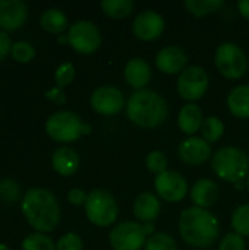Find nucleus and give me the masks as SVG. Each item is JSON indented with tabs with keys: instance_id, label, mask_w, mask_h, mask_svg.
I'll use <instances>...</instances> for the list:
<instances>
[{
	"instance_id": "obj_41",
	"label": "nucleus",
	"mask_w": 249,
	"mask_h": 250,
	"mask_svg": "<svg viewBox=\"0 0 249 250\" xmlns=\"http://www.w3.org/2000/svg\"><path fill=\"white\" fill-rule=\"evenodd\" d=\"M59 41H60V42H66V41H68V35H66V37H59Z\"/></svg>"
},
{
	"instance_id": "obj_26",
	"label": "nucleus",
	"mask_w": 249,
	"mask_h": 250,
	"mask_svg": "<svg viewBox=\"0 0 249 250\" xmlns=\"http://www.w3.org/2000/svg\"><path fill=\"white\" fill-rule=\"evenodd\" d=\"M223 133H225V123L217 116H210L204 119L201 125L203 139H205L207 142H216L222 138Z\"/></svg>"
},
{
	"instance_id": "obj_33",
	"label": "nucleus",
	"mask_w": 249,
	"mask_h": 250,
	"mask_svg": "<svg viewBox=\"0 0 249 250\" xmlns=\"http://www.w3.org/2000/svg\"><path fill=\"white\" fill-rule=\"evenodd\" d=\"M84 249V243L82 239L75 234V233H66L65 236H62L56 245V250H82Z\"/></svg>"
},
{
	"instance_id": "obj_12",
	"label": "nucleus",
	"mask_w": 249,
	"mask_h": 250,
	"mask_svg": "<svg viewBox=\"0 0 249 250\" xmlns=\"http://www.w3.org/2000/svg\"><path fill=\"white\" fill-rule=\"evenodd\" d=\"M91 105L97 113L104 114V116H114L123 107H126L122 91L110 85L100 86L92 92Z\"/></svg>"
},
{
	"instance_id": "obj_43",
	"label": "nucleus",
	"mask_w": 249,
	"mask_h": 250,
	"mask_svg": "<svg viewBox=\"0 0 249 250\" xmlns=\"http://www.w3.org/2000/svg\"><path fill=\"white\" fill-rule=\"evenodd\" d=\"M236 186H238V189H242L244 185H242V182H239V183H236Z\"/></svg>"
},
{
	"instance_id": "obj_17",
	"label": "nucleus",
	"mask_w": 249,
	"mask_h": 250,
	"mask_svg": "<svg viewBox=\"0 0 249 250\" xmlns=\"http://www.w3.org/2000/svg\"><path fill=\"white\" fill-rule=\"evenodd\" d=\"M125 79L136 91L145 89V86L148 85V82L151 79L150 64L141 57L131 59L125 66Z\"/></svg>"
},
{
	"instance_id": "obj_22",
	"label": "nucleus",
	"mask_w": 249,
	"mask_h": 250,
	"mask_svg": "<svg viewBox=\"0 0 249 250\" xmlns=\"http://www.w3.org/2000/svg\"><path fill=\"white\" fill-rule=\"evenodd\" d=\"M227 105L233 116L249 119V85L233 88L227 97Z\"/></svg>"
},
{
	"instance_id": "obj_38",
	"label": "nucleus",
	"mask_w": 249,
	"mask_h": 250,
	"mask_svg": "<svg viewBox=\"0 0 249 250\" xmlns=\"http://www.w3.org/2000/svg\"><path fill=\"white\" fill-rule=\"evenodd\" d=\"M12 50V42L10 38L6 32L0 31V60Z\"/></svg>"
},
{
	"instance_id": "obj_3",
	"label": "nucleus",
	"mask_w": 249,
	"mask_h": 250,
	"mask_svg": "<svg viewBox=\"0 0 249 250\" xmlns=\"http://www.w3.org/2000/svg\"><path fill=\"white\" fill-rule=\"evenodd\" d=\"M166 100L153 89L135 91L126 103V114L139 127H158L167 117Z\"/></svg>"
},
{
	"instance_id": "obj_16",
	"label": "nucleus",
	"mask_w": 249,
	"mask_h": 250,
	"mask_svg": "<svg viewBox=\"0 0 249 250\" xmlns=\"http://www.w3.org/2000/svg\"><path fill=\"white\" fill-rule=\"evenodd\" d=\"M26 4L22 0H0V28L16 29L26 21Z\"/></svg>"
},
{
	"instance_id": "obj_18",
	"label": "nucleus",
	"mask_w": 249,
	"mask_h": 250,
	"mask_svg": "<svg viewBox=\"0 0 249 250\" xmlns=\"http://www.w3.org/2000/svg\"><path fill=\"white\" fill-rule=\"evenodd\" d=\"M219 198V186L210 179H200L191 189V199L198 208L211 207Z\"/></svg>"
},
{
	"instance_id": "obj_11",
	"label": "nucleus",
	"mask_w": 249,
	"mask_h": 250,
	"mask_svg": "<svg viewBox=\"0 0 249 250\" xmlns=\"http://www.w3.org/2000/svg\"><path fill=\"white\" fill-rule=\"evenodd\" d=\"M154 188L158 196L167 202H181L188 193L186 179L181 173L172 170L156 176Z\"/></svg>"
},
{
	"instance_id": "obj_9",
	"label": "nucleus",
	"mask_w": 249,
	"mask_h": 250,
	"mask_svg": "<svg viewBox=\"0 0 249 250\" xmlns=\"http://www.w3.org/2000/svg\"><path fill=\"white\" fill-rule=\"evenodd\" d=\"M68 42L84 54L94 53L101 44V34L95 23L90 21H76L68 31Z\"/></svg>"
},
{
	"instance_id": "obj_6",
	"label": "nucleus",
	"mask_w": 249,
	"mask_h": 250,
	"mask_svg": "<svg viewBox=\"0 0 249 250\" xmlns=\"http://www.w3.org/2000/svg\"><path fill=\"white\" fill-rule=\"evenodd\" d=\"M85 214L88 220L98 227L112 226L119 214L117 202L113 195L106 190H91L85 202Z\"/></svg>"
},
{
	"instance_id": "obj_7",
	"label": "nucleus",
	"mask_w": 249,
	"mask_h": 250,
	"mask_svg": "<svg viewBox=\"0 0 249 250\" xmlns=\"http://www.w3.org/2000/svg\"><path fill=\"white\" fill-rule=\"evenodd\" d=\"M214 60L219 72L229 79H238L248 70V59L244 50L235 42L220 44L216 50Z\"/></svg>"
},
{
	"instance_id": "obj_30",
	"label": "nucleus",
	"mask_w": 249,
	"mask_h": 250,
	"mask_svg": "<svg viewBox=\"0 0 249 250\" xmlns=\"http://www.w3.org/2000/svg\"><path fill=\"white\" fill-rule=\"evenodd\" d=\"M145 166L151 173L157 176L167 171V157L163 151H153L145 158Z\"/></svg>"
},
{
	"instance_id": "obj_44",
	"label": "nucleus",
	"mask_w": 249,
	"mask_h": 250,
	"mask_svg": "<svg viewBox=\"0 0 249 250\" xmlns=\"http://www.w3.org/2000/svg\"><path fill=\"white\" fill-rule=\"evenodd\" d=\"M247 186H248V190H249V179H248V183H247Z\"/></svg>"
},
{
	"instance_id": "obj_32",
	"label": "nucleus",
	"mask_w": 249,
	"mask_h": 250,
	"mask_svg": "<svg viewBox=\"0 0 249 250\" xmlns=\"http://www.w3.org/2000/svg\"><path fill=\"white\" fill-rule=\"evenodd\" d=\"M19 192H21V188L16 182L10 179L0 180V198L4 202H15L19 198Z\"/></svg>"
},
{
	"instance_id": "obj_8",
	"label": "nucleus",
	"mask_w": 249,
	"mask_h": 250,
	"mask_svg": "<svg viewBox=\"0 0 249 250\" xmlns=\"http://www.w3.org/2000/svg\"><path fill=\"white\" fill-rule=\"evenodd\" d=\"M109 240L114 250H139L147 243V233L144 224L125 221L110 231Z\"/></svg>"
},
{
	"instance_id": "obj_35",
	"label": "nucleus",
	"mask_w": 249,
	"mask_h": 250,
	"mask_svg": "<svg viewBox=\"0 0 249 250\" xmlns=\"http://www.w3.org/2000/svg\"><path fill=\"white\" fill-rule=\"evenodd\" d=\"M219 250H245V240L238 233H229L220 242Z\"/></svg>"
},
{
	"instance_id": "obj_39",
	"label": "nucleus",
	"mask_w": 249,
	"mask_h": 250,
	"mask_svg": "<svg viewBox=\"0 0 249 250\" xmlns=\"http://www.w3.org/2000/svg\"><path fill=\"white\" fill-rule=\"evenodd\" d=\"M238 9H239L241 15L249 21V0H239L238 1Z\"/></svg>"
},
{
	"instance_id": "obj_31",
	"label": "nucleus",
	"mask_w": 249,
	"mask_h": 250,
	"mask_svg": "<svg viewBox=\"0 0 249 250\" xmlns=\"http://www.w3.org/2000/svg\"><path fill=\"white\" fill-rule=\"evenodd\" d=\"M10 53H12L13 59L16 62H21V63H26V62L32 60L34 56H35L34 47L26 41H18V42L12 44Z\"/></svg>"
},
{
	"instance_id": "obj_1",
	"label": "nucleus",
	"mask_w": 249,
	"mask_h": 250,
	"mask_svg": "<svg viewBox=\"0 0 249 250\" xmlns=\"http://www.w3.org/2000/svg\"><path fill=\"white\" fill-rule=\"evenodd\" d=\"M179 231L188 245L194 248H208L217 240L220 227L211 212L204 208L191 207L181 214Z\"/></svg>"
},
{
	"instance_id": "obj_21",
	"label": "nucleus",
	"mask_w": 249,
	"mask_h": 250,
	"mask_svg": "<svg viewBox=\"0 0 249 250\" xmlns=\"http://www.w3.org/2000/svg\"><path fill=\"white\" fill-rule=\"evenodd\" d=\"M203 111L197 104H186L181 108L178 116V126L186 135H194L201 129L203 125Z\"/></svg>"
},
{
	"instance_id": "obj_40",
	"label": "nucleus",
	"mask_w": 249,
	"mask_h": 250,
	"mask_svg": "<svg viewBox=\"0 0 249 250\" xmlns=\"http://www.w3.org/2000/svg\"><path fill=\"white\" fill-rule=\"evenodd\" d=\"M144 230H145L147 234H151L153 236L154 234V224L153 223H145L144 224Z\"/></svg>"
},
{
	"instance_id": "obj_23",
	"label": "nucleus",
	"mask_w": 249,
	"mask_h": 250,
	"mask_svg": "<svg viewBox=\"0 0 249 250\" xmlns=\"http://www.w3.org/2000/svg\"><path fill=\"white\" fill-rule=\"evenodd\" d=\"M40 23L43 29L51 34H60L68 26V18L60 9H47L40 16Z\"/></svg>"
},
{
	"instance_id": "obj_36",
	"label": "nucleus",
	"mask_w": 249,
	"mask_h": 250,
	"mask_svg": "<svg viewBox=\"0 0 249 250\" xmlns=\"http://www.w3.org/2000/svg\"><path fill=\"white\" fill-rule=\"evenodd\" d=\"M87 198H88V195L82 189H78V188L69 190V193H68V199L73 205H82V204H85L87 202Z\"/></svg>"
},
{
	"instance_id": "obj_4",
	"label": "nucleus",
	"mask_w": 249,
	"mask_h": 250,
	"mask_svg": "<svg viewBox=\"0 0 249 250\" xmlns=\"http://www.w3.org/2000/svg\"><path fill=\"white\" fill-rule=\"evenodd\" d=\"M211 166L220 179L230 183H239L248 176L249 158L236 146H223L214 154Z\"/></svg>"
},
{
	"instance_id": "obj_37",
	"label": "nucleus",
	"mask_w": 249,
	"mask_h": 250,
	"mask_svg": "<svg viewBox=\"0 0 249 250\" xmlns=\"http://www.w3.org/2000/svg\"><path fill=\"white\" fill-rule=\"evenodd\" d=\"M45 97L48 98V100H51L53 103H56V104H65V101H66V97H65V94H63V91L57 86V88H53V89H50V91H47L45 92Z\"/></svg>"
},
{
	"instance_id": "obj_28",
	"label": "nucleus",
	"mask_w": 249,
	"mask_h": 250,
	"mask_svg": "<svg viewBox=\"0 0 249 250\" xmlns=\"http://www.w3.org/2000/svg\"><path fill=\"white\" fill-rule=\"evenodd\" d=\"M145 250H178L176 240L167 233H154L145 243Z\"/></svg>"
},
{
	"instance_id": "obj_2",
	"label": "nucleus",
	"mask_w": 249,
	"mask_h": 250,
	"mask_svg": "<svg viewBox=\"0 0 249 250\" xmlns=\"http://www.w3.org/2000/svg\"><path fill=\"white\" fill-rule=\"evenodd\" d=\"M22 211L28 223L38 231H51L60 220V207L56 196L41 188L29 189L22 199Z\"/></svg>"
},
{
	"instance_id": "obj_20",
	"label": "nucleus",
	"mask_w": 249,
	"mask_h": 250,
	"mask_svg": "<svg viewBox=\"0 0 249 250\" xmlns=\"http://www.w3.org/2000/svg\"><path fill=\"white\" fill-rule=\"evenodd\" d=\"M53 168L62 176H72L79 168V155L68 146L57 148L51 155Z\"/></svg>"
},
{
	"instance_id": "obj_15",
	"label": "nucleus",
	"mask_w": 249,
	"mask_h": 250,
	"mask_svg": "<svg viewBox=\"0 0 249 250\" xmlns=\"http://www.w3.org/2000/svg\"><path fill=\"white\" fill-rule=\"evenodd\" d=\"M186 63H188V56L178 45L164 47L163 50L158 51L156 57V66L158 67V70L167 75H175L178 72L182 73L186 69L185 67Z\"/></svg>"
},
{
	"instance_id": "obj_13",
	"label": "nucleus",
	"mask_w": 249,
	"mask_h": 250,
	"mask_svg": "<svg viewBox=\"0 0 249 250\" xmlns=\"http://www.w3.org/2000/svg\"><path fill=\"white\" fill-rule=\"evenodd\" d=\"M164 26H166L164 18L158 12L148 9L136 15L132 23V31L139 40L151 41L163 34Z\"/></svg>"
},
{
	"instance_id": "obj_34",
	"label": "nucleus",
	"mask_w": 249,
	"mask_h": 250,
	"mask_svg": "<svg viewBox=\"0 0 249 250\" xmlns=\"http://www.w3.org/2000/svg\"><path fill=\"white\" fill-rule=\"evenodd\" d=\"M75 76V67L72 63H63L57 67L56 70V82H57V86L62 88V86H66L72 82Z\"/></svg>"
},
{
	"instance_id": "obj_5",
	"label": "nucleus",
	"mask_w": 249,
	"mask_h": 250,
	"mask_svg": "<svg viewBox=\"0 0 249 250\" xmlns=\"http://www.w3.org/2000/svg\"><path fill=\"white\" fill-rule=\"evenodd\" d=\"M45 130L57 142H73L81 135L91 133V126L82 123L79 116L72 111H57L47 119Z\"/></svg>"
},
{
	"instance_id": "obj_27",
	"label": "nucleus",
	"mask_w": 249,
	"mask_h": 250,
	"mask_svg": "<svg viewBox=\"0 0 249 250\" xmlns=\"http://www.w3.org/2000/svg\"><path fill=\"white\" fill-rule=\"evenodd\" d=\"M232 227L239 236H249V204L241 205L235 209L232 217Z\"/></svg>"
},
{
	"instance_id": "obj_42",
	"label": "nucleus",
	"mask_w": 249,
	"mask_h": 250,
	"mask_svg": "<svg viewBox=\"0 0 249 250\" xmlns=\"http://www.w3.org/2000/svg\"><path fill=\"white\" fill-rule=\"evenodd\" d=\"M0 250H10L6 245H3V243H0Z\"/></svg>"
},
{
	"instance_id": "obj_29",
	"label": "nucleus",
	"mask_w": 249,
	"mask_h": 250,
	"mask_svg": "<svg viewBox=\"0 0 249 250\" xmlns=\"http://www.w3.org/2000/svg\"><path fill=\"white\" fill-rule=\"evenodd\" d=\"M23 250H54L53 240L41 233H32L22 242Z\"/></svg>"
},
{
	"instance_id": "obj_14",
	"label": "nucleus",
	"mask_w": 249,
	"mask_h": 250,
	"mask_svg": "<svg viewBox=\"0 0 249 250\" xmlns=\"http://www.w3.org/2000/svg\"><path fill=\"white\" fill-rule=\"evenodd\" d=\"M179 158L189 166H200L211 157V146L203 138L189 136L179 144Z\"/></svg>"
},
{
	"instance_id": "obj_10",
	"label": "nucleus",
	"mask_w": 249,
	"mask_h": 250,
	"mask_svg": "<svg viewBox=\"0 0 249 250\" xmlns=\"http://www.w3.org/2000/svg\"><path fill=\"white\" fill-rule=\"evenodd\" d=\"M208 73L201 66L186 67L178 79V92L188 101L200 100L208 89Z\"/></svg>"
},
{
	"instance_id": "obj_25",
	"label": "nucleus",
	"mask_w": 249,
	"mask_h": 250,
	"mask_svg": "<svg viewBox=\"0 0 249 250\" xmlns=\"http://www.w3.org/2000/svg\"><path fill=\"white\" fill-rule=\"evenodd\" d=\"M225 0H185V7L195 16H205L220 10Z\"/></svg>"
},
{
	"instance_id": "obj_24",
	"label": "nucleus",
	"mask_w": 249,
	"mask_h": 250,
	"mask_svg": "<svg viewBox=\"0 0 249 250\" xmlns=\"http://www.w3.org/2000/svg\"><path fill=\"white\" fill-rule=\"evenodd\" d=\"M101 9L110 18L122 19L132 13L134 1L132 0H103Z\"/></svg>"
},
{
	"instance_id": "obj_19",
	"label": "nucleus",
	"mask_w": 249,
	"mask_h": 250,
	"mask_svg": "<svg viewBox=\"0 0 249 250\" xmlns=\"http://www.w3.org/2000/svg\"><path fill=\"white\" fill-rule=\"evenodd\" d=\"M160 211H161L160 201L151 192H144L135 199L134 214L138 220H141L144 223L154 221L160 215Z\"/></svg>"
}]
</instances>
